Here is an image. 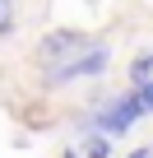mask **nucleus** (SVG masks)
Returning <instances> with one entry per match:
<instances>
[{"instance_id": "nucleus-1", "label": "nucleus", "mask_w": 153, "mask_h": 158, "mask_svg": "<svg viewBox=\"0 0 153 158\" xmlns=\"http://www.w3.org/2000/svg\"><path fill=\"white\" fill-rule=\"evenodd\" d=\"M144 112H139V102H135V93H121V98H107V102H98V112L88 116V130L93 135H125L135 121H139Z\"/></svg>"}, {"instance_id": "nucleus-2", "label": "nucleus", "mask_w": 153, "mask_h": 158, "mask_svg": "<svg viewBox=\"0 0 153 158\" xmlns=\"http://www.w3.org/2000/svg\"><path fill=\"white\" fill-rule=\"evenodd\" d=\"M111 65V47L107 42H88L79 56H70L65 65L46 70V84H70V79H93V74H107Z\"/></svg>"}, {"instance_id": "nucleus-3", "label": "nucleus", "mask_w": 153, "mask_h": 158, "mask_svg": "<svg viewBox=\"0 0 153 158\" xmlns=\"http://www.w3.org/2000/svg\"><path fill=\"white\" fill-rule=\"evenodd\" d=\"M88 47V37L79 33V28H56V33H46L42 42H37V60H42V70H56V65H65L70 56H79Z\"/></svg>"}, {"instance_id": "nucleus-4", "label": "nucleus", "mask_w": 153, "mask_h": 158, "mask_svg": "<svg viewBox=\"0 0 153 158\" xmlns=\"http://www.w3.org/2000/svg\"><path fill=\"white\" fill-rule=\"evenodd\" d=\"M130 84H135V89L153 84V47H148V51H139V56L130 60Z\"/></svg>"}, {"instance_id": "nucleus-5", "label": "nucleus", "mask_w": 153, "mask_h": 158, "mask_svg": "<svg viewBox=\"0 0 153 158\" xmlns=\"http://www.w3.org/2000/svg\"><path fill=\"white\" fill-rule=\"evenodd\" d=\"M107 153H111V139L88 130V135H84V149H79V158H107Z\"/></svg>"}, {"instance_id": "nucleus-6", "label": "nucleus", "mask_w": 153, "mask_h": 158, "mask_svg": "<svg viewBox=\"0 0 153 158\" xmlns=\"http://www.w3.org/2000/svg\"><path fill=\"white\" fill-rule=\"evenodd\" d=\"M135 102H139V112L148 116V112H153V84H144V89H135Z\"/></svg>"}, {"instance_id": "nucleus-7", "label": "nucleus", "mask_w": 153, "mask_h": 158, "mask_svg": "<svg viewBox=\"0 0 153 158\" xmlns=\"http://www.w3.org/2000/svg\"><path fill=\"white\" fill-rule=\"evenodd\" d=\"M14 28V5H10V0H0V37H5Z\"/></svg>"}, {"instance_id": "nucleus-8", "label": "nucleus", "mask_w": 153, "mask_h": 158, "mask_svg": "<svg viewBox=\"0 0 153 158\" xmlns=\"http://www.w3.org/2000/svg\"><path fill=\"white\" fill-rule=\"evenodd\" d=\"M130 158H153V149H148V144H144V149H135V153H130Z\"/></svg>"}, {"instance_id": "nucleus-9", "label": "nucleus", "mask_w": 153, "mask_h": 158, "mask_svg": "<svg viewBox=\"0 0 153 158\" xmlns=\"http://www.w3.org/2000/svg\"><path fill=\"white\" fill-rule=\"evenodd\" d=\"M65 158H79V153H74V149H70V153H65Z\"/></svg>"}]
</instances>
